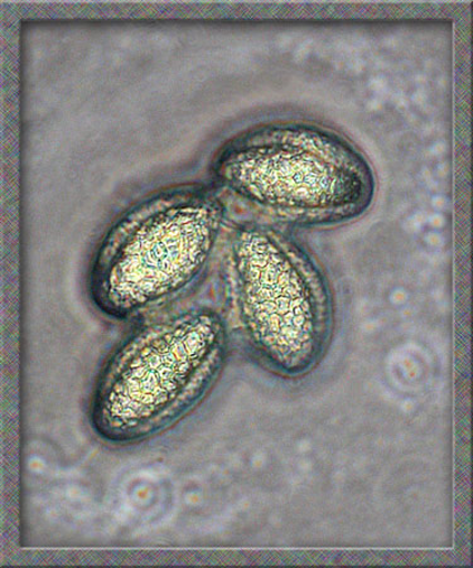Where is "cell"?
I'll return each mask as SVG.
<instances>
[{
    "label": "cell",
    "mask_w": 473,
    "mask_h": 568,
    "mask_svg": "<svg viewBox=\"0 0 473 568\" xmlns=\"http://www.w3.org/2000/svg\"><path fill=\"white\" fill-rule=\"evenodd\" d=\"M217 189L299 229L345 225L369 211L373 168L349 139L301 121L249 130L213 161Z\"/></svg>",
    "instance_id": "cell-1"
},
{
    "label": "cell",
    "mask_w": 473,
    "mask_h": 568,
    "mask_svg": "<svg viewBox=\"0 0 473 568\" xmlns=\"http://www.w3.org/2000/svg\"><path fill=\"white\" fill-rule=\"evenodd\" d=\"M228 344L225 321L208 308L135 328L100 371L90 404L95 433L129 444L182 420L217 384Z\"/></svg>",
    "instance_id": "cell-2"
},
{
    "label": "cell",
    "mask_w": 473,
    "mask_h": 568,
    "mask_svg": "<svg viewBox=\"0 0 473 568\" xmlns=\"http://www.w3.org/2000/svg\"><path fill=\"white\" fill-rule=\"evenodd\" d=\"M225 212L218 192L200 184L138 203L111 226L92 260V303L109 318L129 320L188 292L210 263Z\"/></svg>",
    "instance_id": "cell-3"
},
{
    "label": "cell",
    "mask_w": 473,
    "mask_h": 568,
    "mask_svg": "<svg viewBox=\"0 0 473 568\" xmlns=\"http://www.w3.org/2000/svg\"><path fill=\"white\" fill-rule=\"evenodd\" d=\"M231 313L248 348L274 374L308 375L326 352L333 297L318 261L294 237L241 226L225 263Z\"/></svg>",
    "instance_id": "cell-4"
}]
</instances>
